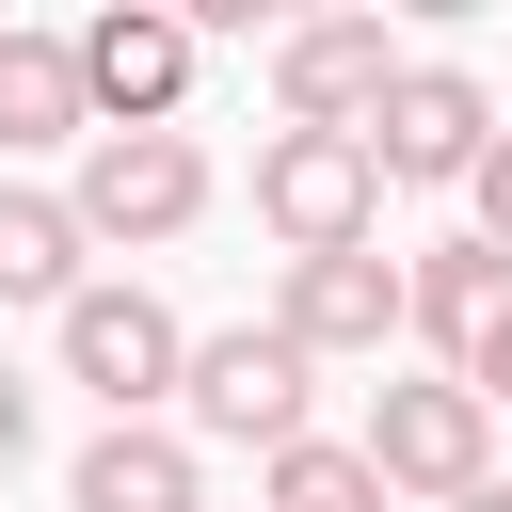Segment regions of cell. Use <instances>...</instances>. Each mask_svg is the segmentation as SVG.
<instances>
[{"mask_svg":"<svg viewBox=\"0 0 512 512\" xmlns=\"http://www.w3.org/2000/svg\"><path fill=\"white\" fill-rule=\"evenodd\" d=\"M96 288V240H80V208L64 192H32V176H0V304H80Z\"/></svg>","mask_w":512,"mask_h":512,"instance_id":"13","label":"cell"},{"mask_svg":"<svg viewBox=\"0 0 512 512\" xmlns=\"http://www.w3.org/2000/svg\"><path fill=\"white\" fill-rule=\"evenodd\" d=\"M272 336H304L320 368H384V336H400V256H384V240H368V256H288Z\"/></svg>","mask_w":512,"mask_h":512,"instance_id":"9","label":"cell"},{"mask_svg":"<svg viewBox=\"0 0 512 512\" xmlns=\"http://www.w3.org/2000/svg\"><path fill=\"white\" fill-rule=\"evenodd\" d=\"M480 144H496V96L464 80V64H400L384 80V112H368V160H384V192H464L480 176Z\"/></svg>","mask_w":512,"mask_h":512,"instance_id":"6","label":"cell"},{"mask_svg":"<svg viewBox=\"0 0 512 512\" xmlns=\"http://www.w3.org/2000/svg\"><path fill=\"white\" fill-rule=\"evenodd\" d=\"M64 512H208V448L176 416H112L80 464H64Z\"/></svg>","mask_w":512,"mask_h":512,"instance_id":"11","label":"cell"},{"mask_svg":"<svg viewBox=\"0 0 512 512\" xmlns=\"http://www.w3.org/2000/svg\"><path fill=\"white\" fill-rule=\"evenodd\" d=\"M464 512H512V480H480V496H464Z\"/></svg>","mask_w":512,"mask_h":512,"instance_id":"18","label":"cell"},{"mask_svg":"<svg viewBox=\"0 0 512 512\" xmlns=\"http://www.w3.org/2000/svg\"><path fill=\"white\" fill-rule=\"evenodd\" d=\"M64 208H80L96 256H160V240L208 224V144L192 128H96L80 176H64Z\"/></svg>","mask_w":512,"mask_h":512,"instance_id":"3","label":"cell"},{"mask_svg":"<svg viewBox=\"0 0 512 512\" xmlns=\"http://www.w3.org/2000/svg\"><path fill=\"white\" fill-rule=\"evenodd\" d=\"M496 320H512V256H496L480 224H448V240H416V256H400V336H416L448 384H464V352H480Z\"/></svg>","mask_w":512,"mask_h":512,"instance_id":"10","label":"cell"},{"mask_svg":"<svg viewBox=\"0 0 512 512\" xmlns=\"http://www.w3.org/2000/svg\"><path fill=\"white\" fill-rule=\"evenodd\" d=\"M64 48H80L96 128H176V96H192V16H160V0H96Z\"/></svg>","mask_w":512,"mask_h":512,"instance_id":"8","label":"cell"},{"mask_svg":"<svg viewBox=\"0 0 512 512\" xmlns=\"http://www.w3.org/2000/svg\"><path fill=\"white\" fill-rule=\"evenodd\" d=\"M464 384H480V416H512V320H496V336L464 352Z\"/></svg>","mask_w":512,"mask_h":512,"instance_id":"16","label":"cell"},{"mask_svg":"<svg viewBox=\"0 0 512 512\" xmlns=\"http://www.w3.org/2000/svg\"><path fill=\"white\" fill-rule=\"evenodd\" d=\"M400 64L416 48H384V16H288L272 32V128H352L368 144V112H384Z\"/></svg>","mask_w":512,"mask_h":512,"instance_id":"7","label":"cell"},{"mask_svg":"<svg viewBox=\"0 0 512 512\" xmlns=\"http://www.w3.org/2000/svg\"><path fill=\"white\" fill-rule=\"evenodd\" d=\"M256 224L288 256H368L384 240V160L352 128H256Z\"/></svg>","mask_w":512,"mask_h":512,"instance_id":"4","label":"cell"},{"mask_svg":"<svg viewBox=\"0 0 512 512\" xmlns=\"http://www.w3.org/2000/svg\"><path fill=\"white\" fill-rule=\"evenodd\" d=\"M16 464H32V384L0 368V480H16Z\"/></svg>","mask_w":512,"mask_h":512,"instance_id":"17","label":"cell"},{"mask_svg":"<svg viewBox=\"0 0 512 512\" xmlns=\"http://www.w3.org/2000/svg\"><path fill=\"white\" fill-rule=\"evenodd\" d=\"M48 336H64V384L96 400V432H112V416H176V384H192V320H176L144 272H96Z\"/></svg>","mask_w":512,"mask_h":512,"instance_id":"2","label":"cell"},{"mask_svg":"<svg viewBox=\"0 0 512 512\" xmlns=\"http://www.w3.org/2000/svg\"><path fill=\"white\" fill-rule=\"evenodd\" d=\"M464 224H480V240H496V256H512V128H496V144H480V176H464Z\"/></svg>","mask_w":512,"mask_h":512,"instance_id":"15","label":"cell"},{"mask_svg":"<svg viewBox=\"0 0 512 512\" xmlns=\"http://www.w3.org/2000/svg\"><path fill=\"white\" fill-rule=\"evenodd\" d=\"M256 512H400V496L368 480V448H352V432H304V448H272V464H256Z\"/></svg>","mask_w":512,"mask_h":512,"instance_id":"14","label":"cell"},{"mask_svg":"<svg viewBox=\"0 0 512 512\" xmlns=\"http://www.w3.org/2000/svg\"><path fill=\"white\" fill-rule=\"evenodd\" d=\"M176 432L192 448H304L320 432V352L304 336H272V320H224V336H192V384H176Z\"/></svg>","mask_w":512,"mask_h":512,"instance_id":"1","label":"cell"},{"mask_svg":"<svg viewBox=\"0 0 512 512\" xmlns=\"http://www.w3.org/2000/svg\"><path fill=\"white\" fill-rule=\"evenodd\" d=\"M352 448H368V480H384V496H416V512H464V496L496 480V416H480V384H448V368L384 384Z\"/></svg>","mask_w":512,"mask_h":512,"instance_id":"5","label":"cell"},{"mask_svg":"<svg viewBox=\"0 0 512 512\" xmlns=\"http://www.w3.org/2000/svg\"><path fill=\"white\" fill-rule=\"evenodd\" d=\"M48 144H96L80 48L64 32H0V160H48Z\"/></svg>","mask_w":512,"mask_h":512,"instance_id":"12","label":"cell"}]
</instances>
